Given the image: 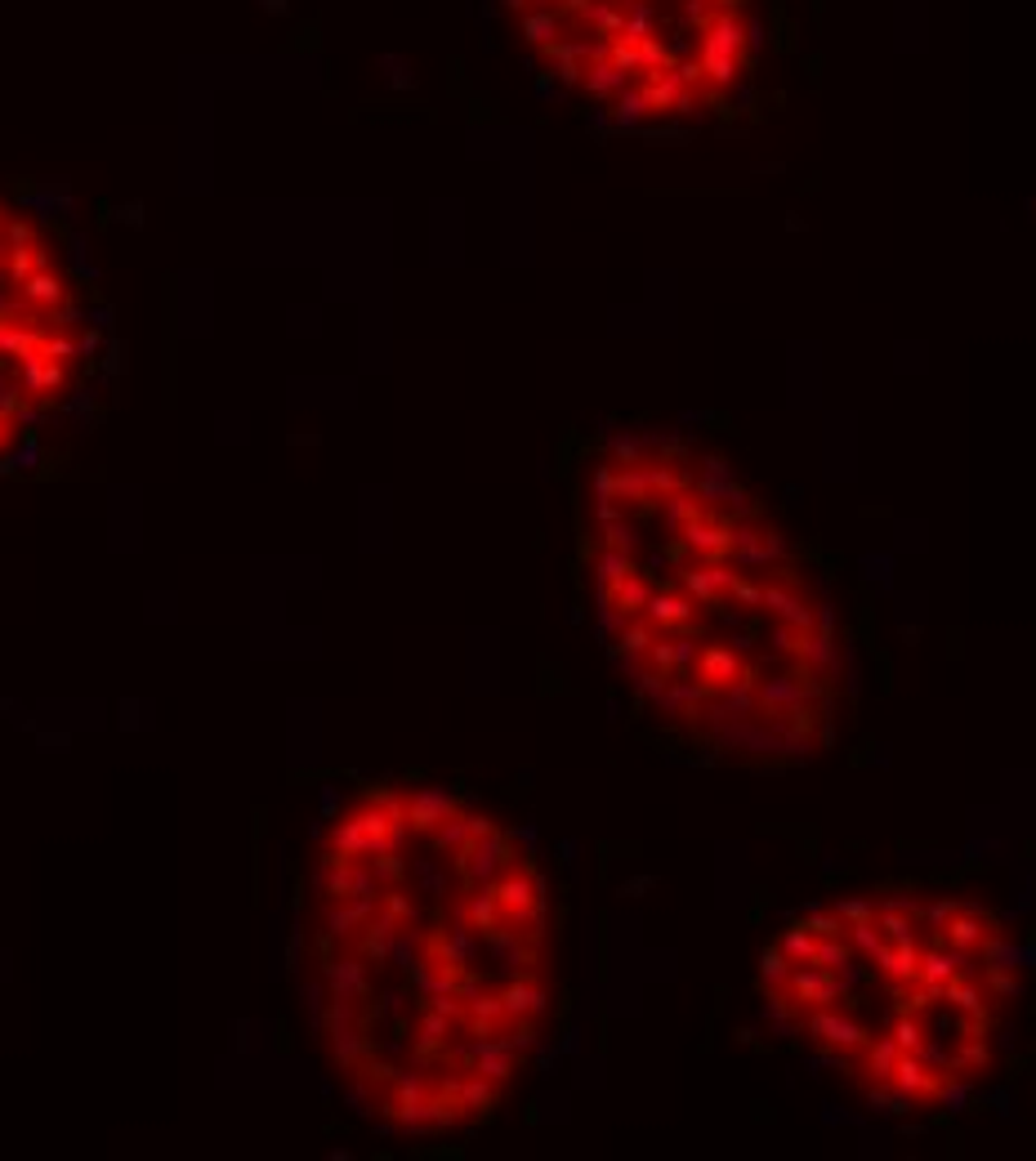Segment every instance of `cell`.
<instances>
[{
    "label": "cell",
    "mask_w": 1036,
    "mask_h": 1161,
    "mask_svg": "<svg viewBox=\"0 0 1036 1161\" xmlns=\"http://www.w3.org/2000/svg\"><path fill=\"white\" fill-rule=\"evenodd\" d=\"M90 330L59 246L0 193V461L72 398Z\"/></svg>",
    "instance_id": "5"
},
{
    "label": "cell",
    "mask_w": 1036,
    "mask_h": 1161,
    "mask_svg": "<svg viewBox=\"0 0 1036 1161\" xmlns=\"http://www.w3.org/2000/svg\"><path fill=\"white\" fill-rule=\"evenodd\" d=\"M317 1050L398 1139L465 1135L514 1099L559 1005V907L537 849L438 782H366L305 884Z\"/></svg>",
    "instance_id": "1"
},
{
    "label": "cell",
    "mask_w": 1036,
    "mask_h": 1161,
    "mask_svg": "<svg viewBox=\"0 0 1036 1161\" xmlns=\"http://www.w3.org/2000/svg\"><path fill=\"white\" fill-rule=\"evenodd\" d=\"M541 72L630 130L742 108L768 49L764 0H500Z\"/></svg>",
    "instance_id": "4"
},
{
    "label": "cell",
    "mask_w": 1036,
    "mask_h": 1161,
    "mask_svg": "<svg viewBox=\"0 0 1036 1161\" xmlns=\"http://www.w3.org/2000/svg\"><path fill=\"white\" fill-rule=\"evenodd\" d=\"M1019 934L943 884H866L782 920L756 961L778 1037L885 1117H939L996 1076L1023 1001Z\"/></svg>",
    "instance_id": "3"
},
{
    "label": "cell",
    "mask_w": 1036,
    "mask_h": 1161,
    "mask_svg": "<svg viewBox=\"0 0 1036 1161\" xmlns=\"http://www.w3.org/2000/svg\"><path fill=\"white\" fill-rule=\"evenodd\" d=\"M576 532L595 635L657 728L732 769H800L840 742L844 608L720 447L657 425L603 438Z\"/></svg>",
    "instance_id": "2"
}]
</instances>
